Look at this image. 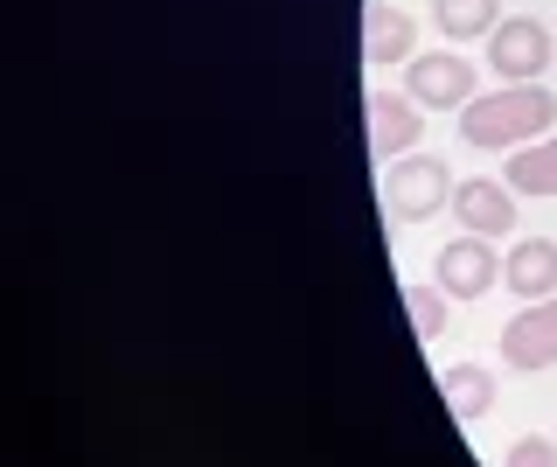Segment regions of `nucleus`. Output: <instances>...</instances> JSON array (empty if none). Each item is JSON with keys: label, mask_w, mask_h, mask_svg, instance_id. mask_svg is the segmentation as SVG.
I'll list each match as a JSON object with an SVG mask.
<instances>
[{"label": "nucleus", "mask_w": 557, "mask_h": 467, "mask_svg": "<svg viewBox=\"0 0 557 467\" xmlns=\"http://www.w3.org/2000/svg\"><path fill=\"white\" fill-rule=\"evenodd\" d=\"M432 22H440L446 42H487V28L502 22V8H495V0H440Z\"/></svg>", "instance_id": "13"}, {"label": "nucleus", "mask_w": 557, "mask_h": 467, "mask_svg": "<svg viewBox=\"0 0 557 467\" xmlns=\"http://www.w3.org/2000/svg\"><path fill=\"white\" fill-rule=\"evenodd\" d=\"M502 362H509V370H550L557 362V293L550 300H530L502 328Z\"/></svg>", "instance_id": "6"}, {"label": "nucleus", "mask_w": 557, "mask_h": 467, "mask_svg": "<svg viewBox=\"0 0 557 467\" xmlns=\"http://www.w3.org/2000/svg\"><path fill=\"white\" fill-rule=\"evenodd\" d=\"M502 286L522 293V300H550L557 293V245L550 237H522V245H509V258H502Z\"/></svg>", "instance_id": "10"}, {"label": "nucleus", "mask_w": 557, "mask_h": 467, "mask_svg": "<svg viewBox=\"0 0 557 467\" xmlns=\"http://www.w3.org/2000/svg\"><path fill=\"white\" fill-rule=\"evenodd\" d=\"M502 467H557V446L530 432V440H516V446H509V460H502Z\"/></svg>", "instance_id": "15"}, {"label": "nucleus", "mask_w": 557, "mask_h": 467, "mask_svg": "<svg viewBox=\"0 0 557 467\" xmlns=\"http://www.w3.org/2000/svg\"><path fill=\"white\" fill-rule=\"evenodd\" d=\"M362 57H370V63H411L418 57L411 14L391 8V0H370V8H362Z\"/></svg>", "instance_id": "9"}, {"label": "nucleus", "mask_w": 557, "mask_h": 467, "mask_svg": "<svg viewBox=\"0 0 557 467\" xmlns=\"http://www.w3.org/2000/svg\"><path fill=\"white\" fill-rule=\"evenodd\" d=\"M383 196H391V217L418 223V217H432L453 196V175H446V161H432V153H411V161H391Z\"/></svg>", "instance_id": "4"}, {"label": "nucleus", "mask_w": 557, "mask_h": 467, "mask_svg": "<svg viewBox=\"0 0 557 467\" xmlns=\"http://www.w3.org/2000/svg\"><path fill=\"white\" fill-rule=\"evenodd\" d=\"M405 315L418 342H440L446 335V293L440 286H405Z\"/></svg>", "instance_id": "14"}, {"label": "nucleus", "mask_w": 557, "mask_h": 467, "mask_svg": "<svg viewBox=\"0 0 557 467\" xmlns=\"http://www.w3.org/2000/svg\"><path fill=\"white\" fill-rule=\"evenodd\" d=\"M502 182L516 188V196H557V133H544V140L516 147L509 168H502Z\"/></svg>", "instance_id": "12"}, {"label": "nucleus", "mask_w": 557, "mask_h": 467, "mask_svg": "<svg viewBox=\"0 0 557 467\" xmlns=\"http://www.w3.org/2000/svg\"><path fill=\"white\" fill-rule=\"evenodd\" d=\"M418 133H425V106H418L411 91H391V84H376V91H370V153L391 168L397 153L418 147Z\"/></svg>", "instance_id": "5"}, {"label": "nucleus", "mask_w": 557, "mask_h": 467, "mask_svg": "<svg viewBox=\"0 0 557 467\" xmlns=\"http://www.w3.org/2000/svg\"><path fill=\"white\" fill-rule=\"evenodd\" d=\"M550 119H557V98L544 84H502V91L460 106V133H467V147H509L516 153V147L544 140Z\"/></svg>", "instance_id": "1"}, {"label": "nucleus", "mask_w": 557, "mask_h": 467, "mask_svg": "<svg viewBox=\"0 0 557 467\" xmlns=\"http://www.w3.org/2000/svg\"><path fill=\"white\" fill-rule=\"evenodd\" d=\"M487 63H495L502 84H536L557 63V36L536 14H509V22L487 28Z\"/></svg>", "instance_id": "2"}, {"label": "nucleus", "mask_w": 557, "mask_h": 467, "mask_svg": "<svg viewBox=\"0 0 557 467\" xmlns=\"http://www.w3.org/2000/svg\"><path fill=\"white\" fill-rule=\"evenodd\" d=\"M495 280H502V258L474 231H467V237H446V245L432 251V286H440L446 300H481Z\"/></svg>", "instance_id": "3"}, {"label": "nucleus", "mask_w": 557, "mask_h": 467, "mask_svg": "<svg viewBox=\"0 0 557 467\" xmlns=\"http://www.w3.org/2000/svg\"><path fill=\"white\" fill-rule=\"evenodd\" d=\"M440 391H446V411L460 426H474V419H487L495 411V370L487 362H446V377H440Z\"/></svg>", "instance_id": "11"}, {"label": "nucleus", "mask_w": 557, "mask_h": 467, "mask_svg": "<svg viewBox=\"0 0 557 467\" xmlns=\"http://www.w3.org/2000/svg\"><path fill=\"white\" fill-rule=\"evenodd\" d=\"M453 217L467 223L474 237H502L516 223V188L509 182H453Z\"/></svg>", "instance_id": "8"}, {"label": "nucleus", "mask_w": 557, "mask_h": 467, "mask_svg": "<svg viewBox=\"0 0 557 467\" xmlns=\"http://www.w3.org/2000/svg\"><path fill=\"white\" fill-rule=\"evenodd\" d=\"M411 98L432 106V112L467 106V98H474V57H453V49H440V57H411Z\"/></svg>", "instance_id": "7"}]
</instances>
